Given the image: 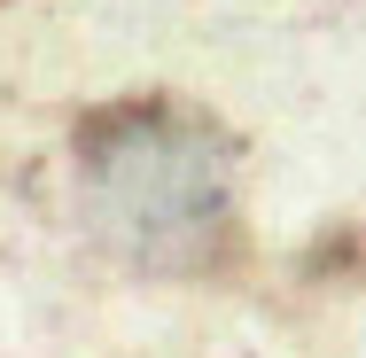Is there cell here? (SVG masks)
Segmentation results:
<instances>
[{"label": "cell", "mask_w": 366, "mask_h": 358, "mask_svg": "<svg viewBox=\"0 0 366 358\" xmlns=\"http://www.w3.org/2000/svg\"><path fill=\"white\" fill-rule=\"evenodd\" d=\"M78 203L148 273H211L234 234V156L179 101H117L78 125Z\"/></svg>", "instance_id": "obj_1"}]
</instances>
